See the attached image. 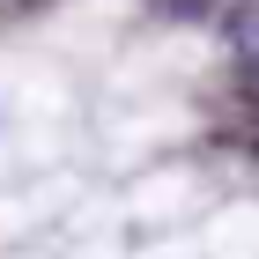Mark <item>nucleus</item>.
Returning <instances> with one entry per match:
<instances>
[{
  "label": "nucleus",
  "instance_id": "obj_1",
  "mask_svg": "<svg viewBox=\"0 0 259 259\" xmlns=\"http://www.w3.org/2000/svg\"><path fill=\"white\" fill-rule=\"evenodd\" d=\"M230 37H237V45H259V0H237V8H230Z\"/></svg>",
  "mask_w": 259,
  "mask_h": 259
},
{
  "label": "nucleus",
  "instance_id": "obj_2",
  "mask_svg": "<svg viewBox=\"0 0 259 259\" xmlns=\"http://www.w3.org/2000/svg\"><path fill=\"white\" fill-rule=\"evenodd\" d=\"M244 97H252V104H259V60H252V67H244Z\"/></svg>",
  "mask_w": 259,
  "mask_h": 259
}]
</instances>
